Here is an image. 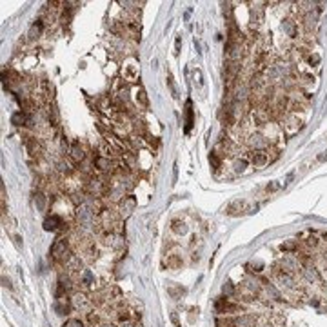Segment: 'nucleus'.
I'll list each match as a JSON object with an SVG mask.
<instances>
[{"instance_id": "a211bd4d", "label": "nucleus", "mask_w": 327, "mask_h": 327, "mask_svg": "<svg viewBox=\"0 0 327 327\" xmlns=\"http://www.w3.org/2000/svg\"><path fill=\"white\" fill-rule=\"evenodd\" d=\"M35 204H37V208L40 209V211H44V208H45V194L42 193V191H37V193H35Z\"/></svg>"}, {"instance_id": "6e6552de", "label": "nucleus", "mask_w": 327, "mask_h": 327, "mask_svg": "<svg viewBox=\"0 0 327 327\" xmlns=\"http://www.w3.org/2000/svg\"><path fill=\"white\" fill-rule=\"evenodd\" d=\"M316 22H318V16H316V13L314 11H305L304 15H302V28H304V31L309 35V33H312V30L316 28Z\"/></svg>"}, {"instance_id": "9d476101", "label": "nucleus", "mask_w": 327, "mask_h": 327, "mask_svg": "<svg viewBox=\"0 0 327 327\" xmlns=\"http://www.w3.org/2000/svg\"><path fill=\"white\" fill-rule=\"evenodd\" d=\"M69 156H71L73 164H82L86 160V153H84V148L80 146V142H73V146L69 149Z\"/></svg>"}, {"instance_id": "20e7f679", "label": "nucleus", "mask_w": 327, "mask_h": 327, "mask_svg": "<svg viewBox=\"0 0 327 327\" xmlns=\"http://www.w3.org/2000/svg\"><path fill=\"white\" fill-rule=\"evenodd\" d=\"M302 124H304V120L298 119L297 113H287V115H285V119L282 120V129L287 134H293V133H297L298 129L302 127Z\"/></svg>"}, {"instance_id": "ddd939ff", "label": "nucleus", "mask_w": 327, "mask_h": 327, "mask_svg": "<svg viewBox=\"0 0 327 327\" xmlns=\"http://www.w3.org/2000/svg\"><path fill=\"white\" fill-rule=\"evenodd\" d=\"M78 283H80L82 287L89 289V287H93V283H95V275L91 273L89 269H84L80 275H78Z\"/></svg>"}, {"instance_id": "9b49d317", "label": "nucleus", "mask_w": 327, "mask_h": 327, "mask_svg": "<svg viewBox=\"0 0 327 327\" xmlns=\"http://www.w3.org/2000/svg\"><path fill=\"white\" fill-rule=\"evenodd\" d=\"M282 31L289 38H297L298 37V22H295L293 18H285V20H282Z\"/></svg>"}, {"instance_id": "aec40b11", "label": "nucleus", "mask_w": 327, "mask_h": 327, "mask_svg": "<svg viewBox=\"0 0 327 327\" xmlns=\"http://www.w3.org/2000/svg\"><path fill=\"white\" fill-rule=\"evenodd\" d=\"M223 295H225L227 298L233 297V295H237V289H235V285H233L231 282H227L225 285H223Z\"/></svg>"}, {"instance_id": "0eeeda50", "label": "nucleus", "mask_w": 327, "mask_h": 327, "mask_svg": "<svg viewBox=\"0 0 327 327\" xmlns=\"http://www.w3.org/2000/svg\"><path fill=\"white\" fill-rule=\"evenodd\" d=\"M24 144H26L28 153H30L31 156H37V158H40V156L44 155V146H42V144H40V142H38L35 136H26Z\"/></svg>"}, {"instance_id": "f03ea898", "label": "nucleus", "mask_w": 327, "mask_h": 327, "mask_svg": "<svg viewBox=\"0 0 327 327\" xmlns=\"http://www.w3.org/2000/svg\"><path fill=\"white\" fill-rule=\"evenodd\" d=\"M244 144L249 148V151H266L271 146L269 138L264 133H249L244 138Z\"/></svg>"}, {"instance_id": "1a4fd4ad", "label": "nucleus", "mask_w": 327, "mask_h": 327, "mask_svg": "<svg viewBox=\"0 0 327 327\" xmlns=\"http://www.w3.org/2000/svg\"><path fill=\"white\" fill-rule=\"evenodd\" d=\"M64 225H66V222H64V218L59 216V215H51L44 220V229L45 231H59V229H62Z\"/></svg>"}, {"instance_id": "4468645a", "label": "nucleus", "mask_w": 327, "mask_h": 327, "mask_svg": "<svg viewBox=\"0 0 327 327\" xmlns=\"http://www.w3.org/2000/svg\"><path fill=\"white\" fill-rule=\"evenodd\" d=\"M42 28H44V24H42V20H37V22L31 26L30 33H28V37L31 38V40H35V38H38V35H40V31H42Z\"/></svg>"}, {"instance_id": "2eb2a0df", "label": "nucleus", "mask_w": 327, "mask_h": 327, "mask_svg": "<svg viewBox=\"0 0 327 327\" xmlns=\"http://www.w3.org/2000/svg\"><path fill=\"white\" fill-rule=\"evenodd\" d=\"M171 229L177 233V235H186L187 233V225L182 220H173L171 222Z\"/></svg>"}, {"instance_id": "412c9836", "label": "nucleus", "mask_w": 327, "mask_h": 327, "mask_svg": "<svg viewBox=\"0 0 327 327\" xmlns=\"http://www.w3.org/2000/svg\"><path fill=\"white\" fill-rule=\"evenodd\" d=\"M64 327H84V324H82L78 318H71V320H67V324Z\"/></svg>"}, {"instance_id": "423d86ee", "label": "nucleus", "mask_w": 327, "mask_h": 327, "mask_svg": "<svg viewBox=\"0 0 327 327\" xmlns=\"http://www.w3.org/2000/svg\"><path fill=\"white\" fill-rule=\"evenodd\" d=\"M71 305H73L74 311L88 312V314H89L93 302H91L89 297H86V295H82V293H76V295H74V297L71 298Z\"/></svg>"}, {"instance_id": "7ed1b4c3", "label": "nucleus", "mask_w": 327, "mask_h": 327, "mask_svg": "<svg viewBox=\"0 0 327 327\" xmlns=\"http://www.w3.org/2000/svg\"><path fill=\"white\" fill-rule=\"evenodd\" d=\"M216 312H220V314H237V312H242V305L240 304H235V302H231L229 298L225 297V298H218L216 300Z\"/></svg>"}, {"instance_id": "f3484780", "label": "nucleus", "mask_w": 327, "mask_h": 327, "mask_svg": "<svg viewBox=\"0 0 327 327\" xmlns=\"http://www.w3.org/2000/svg\"><path fill=\"white\" fill-rule=\"evenodd\" d=\"M193 126V109H191V102H187L186 105V131H189Z\"/></svg>"}, {"instance_id": "f8f14e48", "label": "nucleus", "mask_w": 327, "mask_h": 327, "mask_svg": "<svg viewBox=\"0 0 327 327\" xmlns=\"http://www.w3.org/2000/svg\"><path fill=\"white\" fill-rule=\"evenodd\" d=\"M134 198L133 196H124L122 200H120V208H119V216H127L131 213V209L134 208Z\"/></svg>"}, {"instance_id": "6ab92c4d", "label": "nucleus", "mask_w": 327, "mask_h": 327, "mask_svg": "<svg viewBox=\"0 0 327 327\" xmlns=\"http://www.w3.org/2000/svg\"><path fill=\"white\" fill-rule=\"evenodd\" d=\"M247 158H240V160H235V164H233V167H235V173H242L245 169V167H247Z\"/></svg>"}, {"instance_id": "39448f33", "label": "nucleus", "mask_w": 327, "mask_h": 327, "mask_svg": "<svg viewBox=\"0 0 327 327\" xmlns=\"http://www.w3.org/2000/svg\"><path fill=\"white\" fill-rule=\"evenodd\" d=\"M245 158H247L249 164H253L254 167H264L266 164L271 162V156H269L268 149H266V151H249V153L245 155Z\"/></svg>"}, {"instance_id": "f257e3e1", "label": "nucleus", "mask_w": 327, "mask_h": 327, "mask_svg": "<svg viewBox=\"0 0 327 327\" xmlns=\"http://www.w3.org/2000/svg\"><path fill=\"white\" fill-rule=\"evenodd\" d=\"M71 242H69V238H59V240H55V244L51 245V249H49V258H51L57 266H66V262L69 260V256H71Z\"/></svg>"}, {"instance_id": "5701e85b", "label": "nucleus", "mask_w": 327, "mask_h": 327, "mask_svg": "<svg viewBox=\"0 0 327 327\" xmlns=\"http://www.w3.org/2000/svg\"><path fill=\"white\" fill-rule=\"evenodd\" d=\"M120 327H138V324H136V320H129V322H122Z\"/></svg>"}, {"instance_id": "4be33fe9", "label": "nucleus", "mask_w": 327, "mask_h": 327, "mask_svg": "<svg viewBox=\"0 0 327 327\" xmlns=\"http://www.w3.org/2000/svg\"><path fill=\"white\" fill-rule=\"evenodd\" d=\"M307 60H309V64H314V66H316V64H320V55H316V53H312V55H309V57H307Z\"/></svg>"}, {"instance_id": "dca6fc26", "label": "nucleus", "mask_w": 327, "mask_h": 327, "mask_svg": "<svg viewBox=\"0 0 327 327\" xmlns=\"http://www.w3.org/2000/svg\"><path fill=\"white\" fill-rule=\"evenodd\" d=\"M136 100H138V104L144 107V109H148L149 107V98H148V95H146V91L142 89H138V93H136Z\"/></svg>"}]
</instances>
